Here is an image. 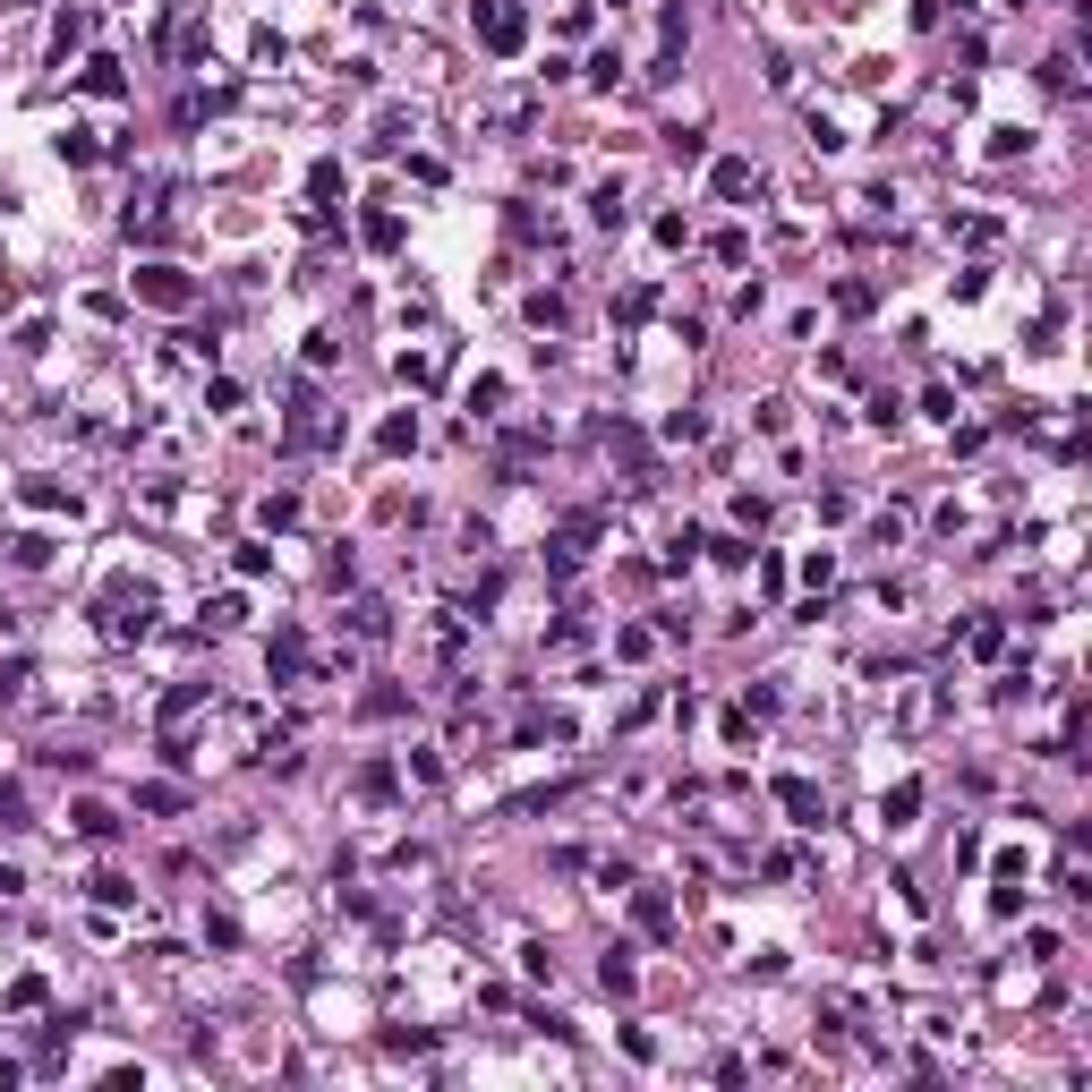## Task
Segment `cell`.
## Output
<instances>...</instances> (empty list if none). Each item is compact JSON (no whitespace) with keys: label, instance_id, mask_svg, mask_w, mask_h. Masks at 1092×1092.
<instances>
[{"label":"cell","instance_id":"cell-1","mask_svg":"<svg viewBox=\"0 0 1092 1092\" xmlns=\"http://www.w3.org/2000/svg\"><path fill=\"white\" fill-rule=\"evenodd\" d=\"M18 888H26V871H18V862H0V896H18Z\"/></svg>","mask_w":1092,"mask_h":1092}]
</instances>
